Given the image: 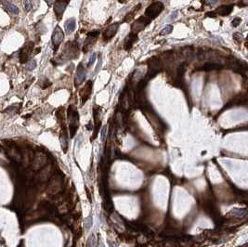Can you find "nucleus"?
I'll list each match as a JSON object with an SVG mask.
<instances>
[{
	"label": "nucleus",
	"mask_w": 248,
	"mask_h": 247,
	"mask_svg": "<svg viewBox=\"0 0 248 247\" xmlns=\"http://www.w3.org/2000/svg\"><path fill=\"white\" fill-rule=\"evenodd\" d=\"M3 5H4V7L8 9V11H9L11 14H13V15H18L19 14V9H18L17 6H15L13 3H11L9 1H7V0H4V1L2 2Z\"/></svg>",
	"instance_id": "obj_13"
},
{
	"label": "nucleus",
	"mask_w": 248,
	"mask_h": 247,
	"mask_svg": "<svg viewBox=\"0 0 248 247\" xmlns=\"http://www.w3.org/2000/svg\"><path fill=\"white\" fill-rule=\"evenodd\" d=\"M151 20H149L147 17H140L138 19L132 23L131 25V30L132 33L134 34H138V32L142 31L145 27H146L148 24L150 23Z\"/></svg>",
	"instance_id": "obj_5"
},
{
	"label": "nucleus",
	"mask_w": 248,
	"mask_h": 247,
	"mask_svg": "<svg viewBox=\"0 0 248 247\" xmlns=\"http://www.w3.org/2000/svg\"><path fill=\"white\" fill-rule=\"evenodd\" d=\"M92 85L93 83L92 81H88L86 85H85L84 88H82L81 91H80V96L82 98V104H84L86 102L88 98L90 97V94H91V91H92Z\"/></svg>",
	"instance_id": "obj_9"
},
{
	"label": "nucleus",
	"mask_w": 248,
	"mask_h": 247,
	"mask_svg": "<svg viewBox=\"0 0 248 247\" xmlns=\"http://www.w3.org/2000/svg\"><path fill=\"white\" fill-rule=\"evenodd\" d=\"M242 61L236 60V58L234 57H231L228 60V66L231 68V69L235 72V73H244L246 69H247V65H244L242 66Z\"/></svg>",
	"instance_id": "obj_4"
},
{
	"label": "nucleus",
	"mask_w": 248,
	"mask_h": 247,
	"mask_svg": "<svg viewBox=\"0 0 248 247\" xmlns=\"http://www.w3.org/2000/svg\"><path fill=\"white\" fill-rule=\"evenodd\" d=\"M233 39L237 43H241L242 40H243V34H240V33H235L233 34Z\"/></svg>",
	"instance_id": "obj_22"
},
{
	"label": "nucleus",
	"mask_w": 248,
	"mask_h": 247,
	"mask_svg": "<svg viewBox=\"0 0 248 247\" xmlns=\"http://www.w3.org/2000/svg\"><path fill=\"white\" fill-rule=\"evenodd\" d=\"M70 0H56L54 4V11L57 16H62Z\"/></svg>",
	"instance_id": "obj_10"
},
{
	"label": "nucleus",
	"mask_w": 248,
	"mask_h": 247,
	"mask_svg": "<svg viewBox=\"0 0 248 247\" xmlns=\"http://www.w3.org/2000/svg\"><path fill=\"white\" fill-rule=\"evenodd\" d=\"M87 247H94L95 246V237L94 235H90L88 240H87Z\"/></svg>",
	"instance_id": "obj_21"
},
{
	"label": "nucleus",
	"mask_w": 248,
	"mask_h": 247,
	"mask_svg": "<svg viewBox=\"0 0 248 247\" xmlns=\"http://www.w3.org/2000/svg\"><path fill=\"white\" fill-rule=\"evenodd\" d=\"M241 22H242V20L240 19V18H235V19H233L232 24L233 27H237V26L239 25V24L241 23Z\"/></svg>",
	"instance_id": "obj_24"
},
{
	"label": "nucleus",
	"mask_w": 248,
	"mask_h": 247,
	"mask_svg": "<svg viewBox=\"0 0 248 247\" xmlns=\"http://www.w3.org/2000/svg\"><path fill=\"white\" fill-rule=\"evenodd\" d=\"M138 40V37H137V34H134V33H131L128 34V36L126 37L125 39V48L126 49V50H128V49L131 48V47L133 46V44Z\"/></svg>",
	"instance_id": "obj_14"
},
{
	"label": "nucleus",
	"mask_w": 248,
	"mask_h": 247,
	"mask_svg": "<svg viewBox=\"0 0 248 247\" xmlns=\"http://www.w3.org/2000/svg\"><path fill=\"white\" fill-rule=\"evenodd\" d=\"M118 28H119V23L118 22L113 23V24H111L110 26H108L107 29L105 30L104 34H103V39H104V41H109L110 39H112L114 36V34L117 33Z\"/></svg>",
	"instance_id": "obj_8"
},
{
	"label": "nucleus",
	"mask_w": 248,
	"mask_h": 247,
	"mask_svg": "<svg viewBox=\"0 0 248 247\" xmlns=\"http://www.w3.org/2000/svg\"><path fill=\"white\" fill-rule=\"evenodd\" d=\"M148 66H149V71H148V76H149V78L153 77L162 69V63H161L160 60L155 58V57L150 59L148 60Z\"/></svg>",
	"instance_id": "obj_2"
},
{
	"label": "nucleus",
	"mask_w": 248,
	"mask_h": 247,
	"mask_svg": "<svg viewBox=\"0 0 248 247\" xmlns=\"http://www.w3.org/2000/svg\"><path fill=\"white\" fill-rule=\"evenodd\" d=\"M229 215H232L234 218H245L247 212H246V209H232L231 212L229 213Z\"/></svg>",
	"instance_id": "obj_15"
},
{
	"label": "nucleus",
	"mask_w": 248,
	"mask_h": 247,
	"mask_svg": "<svg viewBox=\"0 0 248 247\" xmlns=\"http://www.w3.org/2000/svg\"><path fill=\"white\" fill-rule=\"evenodd\" d=\"M119 2H121V3H125V0H119Z\"/></svg>",
	"instance_id": "obj_30"
},
{
	"label": "nucleus",
	"mask_w": 248,
	"mask_h": 247,
	"mask_svg": "<svg viewBox=\"0 0 248 247\" xmlns=\"http://www.w3.org/2000/svg\"><path fill=\"white\" fill-rule=\"evenodd\" d=\"M96 56H97V54L96 53H93L91 56H90V59H89V61H88V63H87V67H90L91 66L94 62H95V60H96Z\"/></svg>",
	"instance_id": "obj_23"
},
{
	"label": "nucleus",
	"mask_w": 248,
	"mask_h": 247,
	"mask_svg": "<svg viewBox=\"0 0 248 247\" xmlns=\"http://www.w3.org/2000/svg\"><path fill=\"white\" fill-rule=\"evenodd\" d=\"M173 30V26L172 25H166V27L163 28V30L161 31L160 34L161 35H166V34H169Z\"/></svg>",
	"instance_id": "obj_19"
},
{
	"label": "nucleus",
	"mask_w": 248,
	"mask_h": 247,
	"mask_svg": "<svg viewBox=\"0 0 248 247\" xmlns=\"http://www.w3.org/2000/svg\"><path fill=\"white\" fill-rule=\"evenodd\" d=\"M45 1H46L47 3H48V4H50V3L53 1V0H45Z\"/></svg>",
	"instance_id": "obj_29"
},
{
	"label": "nucleus",
	"mask_w": 248,
	"mask_h": 247,
	"mask_svg": "<svg viewBox=\"0 0 248 247\" xmlns=\"http://www.w3.org/2000/svg\"><path fill=\"white\" fill-rule=\"evenodd\" d=\"M164 10V5L160 1L153 2L151 4L145 11V17H147L149 20H153L158 16L161 12Z\"/></svg>",
	"instance_id": "obj_1"
},
{
	"label": "nucleus",
	"mask_w": 248,
	"mask_h": 247,
	"mask_svg": "<svg viewBox=\"0 0 248 247\" xmlns=\"http://www.w3.org/2000/svg\"><path fill=\"white\" fill-rule=\"evenodd\" d=\"M85 78H86V70H85V68L83 67V65L80 63L79 65L77 66V69H76V75H75V85H81Z\"/></svg>",
	"instance_id": "obj_11"
},
{
	"label": "nucleus",
	"mask_w": 248,
	"mask_h": 247,
	"mask_svg": "<svg viewBox=\"0 0 248 247\" xmlns=\"http://www.w3.org/2000/svg\"><path fill=\"white\" fill-rule=\"evenodd\" d=\"M233 9V6L229 5V6H221V7H219L215 11L214 13L220 15V16H228L232 13V11Z\"/></svg>",
	"instance_id": "obj_12"
},
{
	"label": "nucleus",
	"mask_w": 248,
	"mask_h": 247,
	"mask_svg": "<svg viewBox=\"0 0 248 247\" xmlns=\"http://www.w3.org/2000/svg\"><path fill=\"white\" fill-rule=\"evenodd\" d=\"M106 135H107V126H104L103 128H102V130H101V139L102 140L105 139Z\"/></svg>",
	"instance_id": "obj_25"
},
{
	"label": "nucleus",
	"mask_w": 248,
	"mask_h": 247,
	"mask_svg": "<svg viewBox=\"0 0 248 247\" xmlns=\"http://www.w3.org/2000/svg\"><path fill=\"white\" fill-rule=\"evenodd\" d=\"M92 223H93V219H92V215H88V217L85 219V222H84V226H85V230H88L90 228H91L92 226Z\"/></svg>",
	"instance_id": "obj_18"
},
{
	"label": "nucleus",
	"mask_w": 248,
	"mask_h": 247,
	"mask_svg": "<svg viewBox=\"0 0 248 247\" xmlns=\"http://www.w3.org/2000/svg\"><path fill=\"white\" fill-rule=\"evenodd\" d=\"M63 38H64V34L62 32V30L60 29L59 26H57L55 28V30H54L53 34H52V43H53L54 48L57 49L59 47L60 43L62 42Z\"/></svg>",
	"instance_id": "obj_6"
},
{
	"label": "nucleus",
	"mask_w": 248,
	"mask_h": 247,
	"mask_svg": "<svg viewBox=\"0 0 248 247\" xmlns=\"http://www.w3.org/2000/svg\"><path fill=\"white\" fill-rule=\"evenodd\" d=\"M33 48H34V44H33V43H27L26 46L22 49L21 54H20V61H21V63L27 62L28 60H29L30 54H31V52L33 50Z\"/></svg>",
	"instance_id": "obj_7"
},
{
	"label": "nucleus",
	"mask_w": 248,
	"mask_h": 247,
	"mask_svg": "<svg viewBox=\"0 0 248 247\" xmlns=\"http://www.w3.org/2000/svg\"><path fill=\"white\" fill-rule=\"evenodd\" d=\"M217 2H219V0H205V3L209 6H214L216 5Z\"/></svg>",
	"instance_id": "obj_27"
},
{
	"label": "nucleus",
	"mask_w": 248,
	"mask_h": 247,
	"mask_svg": "<svg viewBox=\"0 0 248 247\" xmlns=\"http://www.w3.org/2000/svg\"><path fill=\"white\" fill-rule=\"evenodd\" d=\"M222 68L221 64H217V63H205L204 65H203V67L201 68V70L203 71H214V70H219Z\"/></svg>",
	"instance_id": "obj_17"
},
{
	"label": "nucleus",
	"mask_w": 248,
	"mask_h": 247,
	"mask_svg": "<svg viewBox=\"0 0 248 247\" xmlns=\"http://www.w3.org/2000/svg\"><path fill=\"white\" fill-rule=\"evenodd\" d=\"M35 67H36V61L34 60H31L26 64V70L33 71L34 69H35Z\"/></svg>",
	"instance_id": "obj_20"
},
{
	"label": "nucleus",
	"mask_w": 248,
	"mask_h": 247,
	"mask_svg": "<svg viewBox=\"0 0 248 247\" xmlns=\"http://www.w3.org/2000/svg\"><path fill=\"white\" fill-rule=\"evenodd\" d=\"M101 63H102L101 55H100V60H99V63H98V66H97V69H96V73H98V72H99V70L100 69V67H101Z\"/></svg>",
	"instance_id": "obj_28"
},
{
	"label": "nucleus",
	"mask_w": 248,
	"mask_h": 247,
	"mask_svg": "<svg viewBox=\"0 0 248 247\" xmlns=\"http://www.w3.org/2000/svg\"><path fill=\"white\" fill-rule=\"evenodd\" d=\"M68 118H69L71 133L72 136L75 134L76 128L78 126V113L72 106H70L68 109Z\"/></svg>",
	"instance_id": "obj_3"
},
{
	"label": "nucleus",
	"mask_w": 248,
	"mask_h": 247,
	"mask_svg": "<svg viewBox=\"0 0 248 247\" xmlns=\"http://www.w3.org/2000/svg\"><path fill=\"white\" fill-rule=\"evenodd\" d=\"M24 4H25V8H26V10H30L31 9V8H32V4H31V1H30V0H25V1H24Z\"/></svg>",
	"instance_id": "obj_26"
},
{
	"label": "nucleus",
	"mask_w": 248,
	"mask_h": 247,
	"mask_svg": "<svg viewBox=\"0 0 248 247\" xmlns=\"http://www.w3.org/2000/svg\"><path fill=\"white\" fill-rule=\"evenodd\" d=\"M64 28L67 34H71L74 32L75 29V20L74 18H71V19L66 21V22L64 24Z\"/></svg>",
	"instance_id": "obj_16"
}]
</instances>
